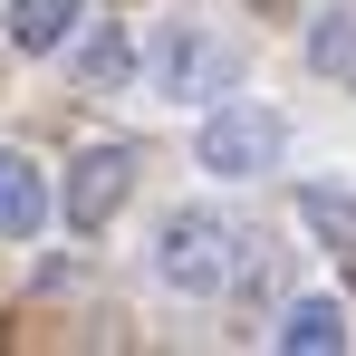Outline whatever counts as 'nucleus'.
<instances>
[{"label":"nucleus","instance_id":"1","mask_svg":"<svg viewBox=\"0 0 356 356\" xmlns=\"http://www.w3.org/2000/svg\"><path fill=\"white\" fill-rule=\"evenodd\" d=\"M280 154H289V125H280V106H260V97H222L202 116V135H193V164L222 174V183H260Z\"/></svg>","mask_w":356,"mask_h":356},{"label":"nucleus","instance_id":"2","mask_svg":"<svg viewBox=\"0 0 356 356\" xmlns=\"http://www.w3.org/2000/svg\"><path fill=\"white\" fill-rule=\"evenodd\" d=\"M154 280L164 289H183V298H222L241 280V241H232V222L222 212H174L164 232H154Z\"/></svg>","mask_w":356,"mask_h":356},{"label":"nucleus","instance_id":"3","mask_svg":"<svg viewBox=\"0 0 356 356\" xmlns=\"http://www.w3.org/2000/svg\"><path fill=\"white\" fill-rule=\"evenodd\" d=\"M125 193H135V145H87V154H77V164H67V232H106V222H116L125 212Z\"/></svg>","mask_w":356,"mask_h":356},{"label":"nucleus","instance_id":"4","mask_svg":"<svg viewBox=\"0 0 356 356\" xmlns=\"http://www.w3.org/2000/svg\"><path fill=\"white\" fill-rule=\"evenodd\" d=\"M154 67H164V97H212V87L232 77L222 39H202V29H174V39L154 49Z\"/></svg>","mask_w":356,"mask_h":356},{"label":"nucleus","instance_id":"5","mask_svg":"<svg viewBox=\"0 0 356 356\" xmlns=\"http://www.w3.org/2000/svg\"><path fill=\"white\" fill-rule=\"evenodd\" d=\"M39 222H49V174L10 145L0 154V241H39Z\"/></svg>","mask_w":356,"mask_h":356},{"label":"nucleus","instance_id":"6","mask_svg":"<svg viewBox=\"0 0 356 356\" xmlns=\"http://www.w3.org/2000/svg\"><path fill=\"white\" fill-rule=\"evenodd\" d=\"M280 347L289 356H337L347 347V298H298L289 318H280Z\"/></svg>","mask_w":356,"mask_h":356},{"label":"nucleus","instance_id":"7","mask_svg":"<svg viewBox=\"0 0 356 356\" xmlns=\"http://www.w3.org/2000/svg\"><path fill=\"white\" fill-rule=\"evenodd\" d=\"M67 29H77V0H10V49L49 58V49H67Z\"/></svg>","mask_w":356,"mask_h":356},{"label":"nucleus","instance_id":"8","mask_svg":"<svg viewBox=\"0 0 356 356\" xmlns=\"http://www.w3.org/2000/svg\"><path fill=\"white\" fill-rule=\"evenodd\" d=\"M298 222L318 241H356V193L347 183H308V193H298Z\"/></svg>","mask_w":356,"mask_h":356},{"label":"nucleus","instance_id":"9","mask_svg":"<svg viewBox=\"0 0 356 356\" xmlns=\"http://www.w3.org/2000/svg\"><path fill=\"white\" fill-rule=\"evenodd\" d=\"M125 77H135V49H125V29L106 19V29L77 49V87H125Z\"/></svg>","mask_w":356,"mask_h":356},{"label":"nucleus","instance_id":"10","mask_svg":"<svg viewBox=\"0 0 356 356\" xmlns=\"http://www.w3.org/2000/svg\"><path fill=\"white\" fill-rule=\"evenodd\" d=\"M308 67H356V10H327L308 29Z\"/></svg>","mask_w":356,"mask_h":356},{"label":"nucleus","instance_id":"11","mask_svg":"<svg viewBox=\"0 0 356 356\" xmlns=\"http://www.w3.org/2000/svg\"><path fill=\"white\" fill-rule=\"evenodd\" d=\"M347 289H356V241H347Z\"/></svg>","mask_w":356,"mask_h":356},{"label":"nucleus","instance_id":"12","mask_svg":"<svg viewBox=\"0 0 356 356\" xmlns=\"http://www.w3.org/2000/svg\"><path fill=\"white\" fill-rule=\"evenodd\" d=\"M260 10H280V0H260Z\"/></svg>","mask_w":356,"mask_h":356}]
</instances>
